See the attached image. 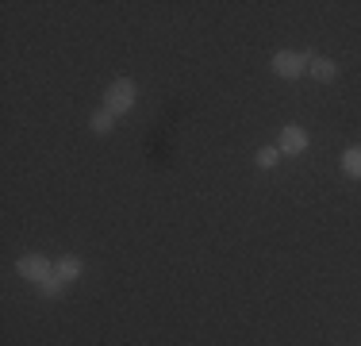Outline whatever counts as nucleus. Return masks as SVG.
I'll list each match as a JSON object with an SVG mask.
<instances>
[{
    "label": "nucleus",
    "instance_id": "f257e3e1",
    "mask_svg": "<svg viewBox=\"0 0 361 346\" xmlns=\"http://www.w3.org/2000/svg\"><path fill=\"white\" fill-rule=\"evenodd\" d=\"M135 97H139L135 81H131V77H119V81H111L104 89V108L111 112V116H123V112H131Z\"/></svg>",
    "mask_w": 361,
    "mask_h": 346
},
{
    "label": "nucleus",
    "instance_id": "f03ea898",
    "mask_svg": "<svg viewBox=\"0 0 361 346\" xmlns=\"http://www.w3.org/2000/svg\"><path fill=\"white\" fill-rule=\"evenodd\" d=\"M307 66H312V54H300V50H277V54H273V73L285 77V81L304 77Z\"/></svg>",
    "mask_w": 361,
    "mask_h": 346
},
{
    "label": "nucleus",
    "instance_id": "7ed1b4c3",
    "mask_svg": "<svg viewBox=\"0 0 361 346\" xmlns=\"http://www.w3.org/2000/svg\"><path fill=\"white\" fill-rule=\"evenodd\" d=\"M16 273H20L23 281L42 285V281H50V277H54V262H50V258H42V254H23L20 262H16Z\"/></svg>",
    "mask_w": 361,
    "mask_h": 346
},
{
    "label": "nucleus",
    "instance_id": "20e7f679",
    "mask_svg": "<svg viewBox=\"0 0 361 346\" xmlns=\"http://www.w3.org/2000/svg\"><path fill=\"white\" fill-rule=\"evenodd\" d=\"M277 150L281 154H304L307 150V131H304V127H296V124H288L285 131H281Z\"/></svg>",
    "mask_w": 361,
    "mask_h": 346
},
{
    "label": "nucleus",
    "instance_id": "39448f33",
    "mask_svg": "<svg viewBox=\"0 0 361 346\" xmlns=\"http://www.w3.org/2000/svg\"><path fill=\"white\" fill-rule=\"evenodd\" d=\"M307 73H312L315 81H334V73H338V66H334L331 58H315V54H312V66H307Z\"/></svg>",
    "mask_w": 361,
    "mask_h": 346
},
{
    "label": "nucleus",
    "instance_id": "423d86ee",
    "mask_svg": "<svg viewBox=\"0 0 361 346\" xmlns=\"http://www.w3.org/2000/svg\"><path fill=\"white\" fill-rule=\"evenodd\" d=\"M111 127H116V116H111L108 108H100V112H92V116H89V131H97V135H108Z\"/></svg>",
    "mask_w": 361,
    "mask_h": 346
},
{
    "label": "nucleus",
    "instance_id": "0eeeda50",
    "mask_svg": "<svg viewBox=\"0 0 361 346\" xmlns=\"http://www.w3.org/2000/svg\"><path fill=\"white\" fill-rule=\"evenodd\" d=\"M54 273L62 277V281H77V277H81V262H77V258H58Z\"/></svg>",
    "mask_w": 361,
    "mask_h": 346
},
{
    "label": "nucleus",
    "instance_id": "6e6552de",
    "mask_svg": "<svg viewBox=\"0 0 361 346\" xmlns=\"http://www.w3.org/2000/svg\"><path fill=\"white\" fill-rule=\"evenodd\" d=\"M342 173H346V177H361V146H350V150L342 154Z\"/></svg>",
    "mask_w": 361,
    "mask_h": 346
},
{
    "label": "nucleus",
    "instance_id": "1a4fd4ad",
    "mask_svg": "<svg viewBox=\"0 0 361 346\" xmlns=\"http://www.w3.org/2000/svg\"><path fill=\"white\" fill-rule=\"evenodd\" d=\"M277 158H281V150H277V146H262L254 162H257L262 169H273V166H277Z\"/></svg>",
    "mask_w": 361,
    "mask_h": 346
},
{
    "label": "nucleus",
    "instance_id": "9d476101",
    "mask_svg": "<svg viewBox=\"0 0 361 346\" xmlns=\"http://www.w3.org/2000/svg\"><path fill=\"white\" fill-rule=\"evenodd\" d=\"M62 289H66V281H62V277H50V281H42L39 285V292H42V297H62Z\"/></svg>",
    "mask_w": 361,
    "mask_h": 346
}]
</instances>
